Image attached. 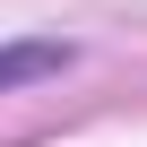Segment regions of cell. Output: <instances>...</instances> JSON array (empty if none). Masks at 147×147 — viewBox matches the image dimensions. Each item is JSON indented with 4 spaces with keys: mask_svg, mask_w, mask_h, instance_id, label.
Segmentation results:
<instances>
[{
    "mask_svg": "<svg viewBox=\"0 0 147 147\" xmlns=\"http://www.w3.org/2000/svg\"><path fill=\"white\" fill-rule=\"evenodd\" d=\"M69 61H78L69 43H0V95L9 87H35V78H61Z\"/></svg>",
    "mask_w": 147,
    "mask_h": 147,
    "instance_id": "1",
    "label": "cell"
}]
</instances>
